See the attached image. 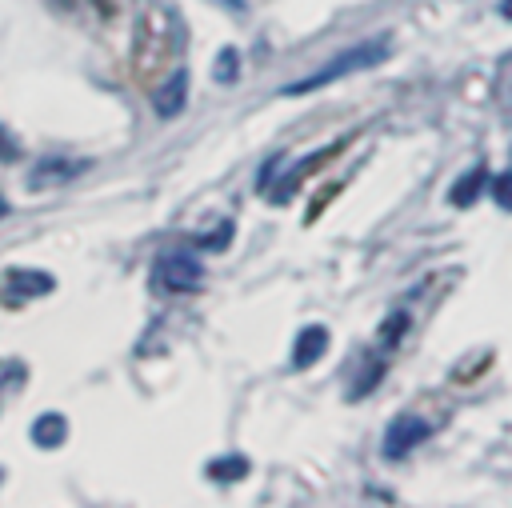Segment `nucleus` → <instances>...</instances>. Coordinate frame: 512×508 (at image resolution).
Segmentation results:
<instances>
[{
    "label": "nucleus",
    "mask_w": 512,
    "mask_h": 508,
    "mask_svg": "<svg viewBox=\"0 0 512 508\" xmlns=\"http://www.w3.org/2000/svg\"><path fill=\"white\" fill-rule=\"evenodd\" d=\"M384 56H388V40H384V36L360 40V44L344 48L340 56H332V60H328L320 72H312V76H304V80L288 84V88H284V96H304V92H316V88H324V84H332V80H340V76H348V72H360V68L380 64Z\"/></svg>",
    "instance_id": "1"
},
{
    "label": "nucleus",
    "mask_w": 512,
    "mask_h": 508,
    "mask_svg": "<svg viewBox=\"0 0 512 508\" xmlns=\"http://www.w3.org/2000/svg\"><path fill=\"white\" fill-rule=\"evenodd\" d=\"M204 280V264L192 252H168L156 264V284L164 292H192Z\"/></svg>",
    "instance_id": "2"
},
{
    "label": "nucleus",
    "mask_w": 512,
    "mask_h": 508,
    "mask_svg": "<svg viewBox=\"0 0 512 508\" xmlns=\"http://www.w3.org/2000/svg\"><path fill=\"white\" fill-rule=\"evenodd\" d=\"M428 436V424L420 420V416H396L392 424H388V432H384V456H404V452H412L420 440Z\"/></svg>",
    "instance_id": "3"
},
{
    "label": "nucleus",
    "mask_w": 512,
    "mask_h": 508,
    "mask_svg": "<svg viewBox=\"0 0 512 508\" xmlns=\"http://www.w3.org/2000/svg\"><path fill=\"white\" fill-rule=\"evenodd\" d=\"M184 104H188V72H184V68H172V76L156 88L152 108H156L160 120H176V116L184 112Z\"/></svg>",
    "instance_id": "4"
},
{
    "label": "nucleus",
    "mask_w": 512,
    "mask_h": 508,
    "mask_svg": "<svg viewBox=\"0 0 512 508\" xmlns=\"http://www.w3.org/2000/svg\"><path fill=\"white\" fill-rule=\"evenodd\" d=\"M328 348V328L324 324H308L296 332V344H292V368H312Z\"/></svg>",
    "instance_id": "5"
},
{
    "label": "nucleus",
    "mask_w": 512,
    "mask_h": 508,
    "mask_svg": "<svg viewBox=\"0 0 512 508\" xmlns=\"http://www.w3.org/2000/svg\"><path fill=\"white\" fill-rule=\"evenodd\" d=\"M84 168H88V160H44V164L32 168L28 184H32V188H44V184H56V180H72V176H80Z\"/></svg>",
    "instance_id": "6"
},
{
    "label": "nucleus",
    "mask_w": 512,
    "mask_h": 508,
    "mask_svg": "<svg viewBox=\"0 0 512 508\" xmlns=\"http://www.w3.org/2000/svg\"><path fill=\"white\" fill-rule=\"evenodd\" d=\"M52 288H56V280L48 272H32V268L8 272V292H16V296H48Z\"/></svg>",
    "instance_id": "7"
},
{
    "label": "nucleus",
    "mask_w": 512,
    "mask_h": 508,
    "mask_svg": "<svg viewBox=\"0 0 512 508\" xmlns=\"http://www.w3.org/2000/svg\"><path fill=\"white\" fill-rule=\"evenodd\" d=\"M68 440V420L60 412H44L40 420H32V444L36 448H60Z\"/></svg>",
    "instance_id": "8"
},
{
    "label": "nucleus",
    "mask_w": 512,
    "mask_h": 508,
    "mask_svg": "<svg viewBox=\"0 0 512 508\" xmlns=\"http://www.w3.org/2000/svg\"><path fill=\"white\" fill-rule=\"evenodd\" d=\"M208 476H212L216 484L244 480V476H248V460H244V456H220V460H212V464H208Z\"/></svg>",
    "instance_id": "9"
},
{
    "label": "nucleus",
    "mask_w": 512,
    "mask_h": 508,
    "mask_svg": "<svg viewBox=\"0 0 512 508\" xmlns=\"http://www.w3.org/2000/svg\"><path fill=\"white\" fill-rule=\"evenodd\" d=\"M236 76H240V52H236V48H224V52L216 56L212 80H216V84H232Z\"/></svg>",
    "instance_id": "10"
},
{
    "label": "nucleus",
    "mask_w": 512,
    "mask_h": 508,
    "mask_svg": "<svg viewBox=\"0 0 512 508\" xmlns=\"http://www.w3.org/2000/svg\"><path fill=\"white\" fill-rule=\"evenodd\" d=\"M480 184H484V168H476V172H472L468 180H460V184L452 188V204H472V200H476L472 192H476Z\"/></svg>",
    "instance_id": "11"
},
{
    "label": "nucleus",
    "mask_w": 512,
    "mask_h": 508,
    "mask_svg": "<svg viewBox=\"0 0 512 508\" xmlns=\"http://www.w3.org/2000/svg\"><path fill=\"white\" fill-rule=\"evenodd\" d=\"M216 228H220V232H212V236H200V244H204V248H224V244L232 240V224H228V220H224V224H216Z\"/></svg>",
    "instance_id": "12"
},
{
    "label": "nucleus",
    "mask_w": 512,
    "mask_h": 508,
    "mask_svg": "<svg viewBox=\"0 0 512 508\" xmlns=\"http://www.w3.org/2000/svg\"><path fill=\"white\" fill-rule=\"evenodd\" d=\"M16 156H20V144L0 128V160H16Z\"/></svg>",
    "instance_id": "13"
},
{
    "label": "nucleus",
    "mask_w": 512,
    "mask_h": 508,
    "mask_svg": "<svg viewBox=\"0 0 512 508\" xmlns=\"http://www.w3.org/2000/svg\"><path fill=\"white\" fill-rule=\"evenodd\" d=\"M216 4H224L228 12H244V0H216Z\"/></svg>",
    "instance_id": "14"
},
{
    "label": "nucleus",
    "mask_w": 512,
    "mask_h": 508,
    "mask_svg": "<svg viewBox=\"0 0 512 508\" xmlns=\"http://www.w3.org/2000/svg\"><path fill=\"white\" fill-rule=\"evenodd\" d=\"M104 12H112V0H104Z\"/></svg>",
    "instance_id": "15"
},
{
    "label": "nucleus",
    "mask_w": 512,
    "mask_h": 508,
    "mask_svg": "<svg viewBox=\"0 0 512 508\" xmlns=\"http://www.w3.org/2000/svg\"><path fill=\"white\" fill-rule=\"evenodd\" d=\"M4 212H8V204H4V200H0V216H4Z\"/></svg>",
    "instance_id": "16"
}]
</instances>
